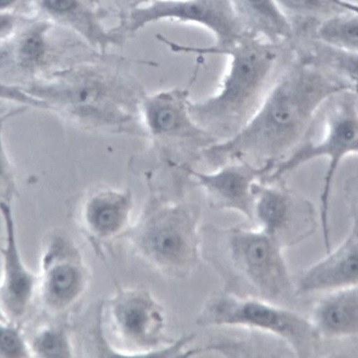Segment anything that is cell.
<instances>
[{
    "label": "cell",
    "instance_id": "cell-1",
    "mask_svg": "<svg viewBox=\"0 0 358 358\" xmlns=\"http://www.w3.org/2000/svg\"><path fill=\"white\" fill-rule=\"evenodd\" d=\"M347 91L352 92L338 77L298 55L248 124L201 153L212 169L244 162L273 171L305 141L325 104Z\"/></svg>",
    "mask_w": 358,
    "mask_h": 358
},
{
    "label": "cell",
    "instance_id": "cell-2",
    "mask_svg": "<svg viewBox=\"0 0 358 358\" xmlns=\"http://www.w3.org/2000/svg\"><path fill=\"white\" fill-rule=\"evenodd\" d=\"M292 43L275 44L247 32L233 46L215 55H227L229 64L220 87L213 96L190 101L195 123L216 143L229 139L250 120L268 91L284 52Z\"/></svg>",
    "mask_w": 358,
    "mask_h": 358
},
{
    "label": "cell",
    "instance_id": "cell-3",
    "mask_svg": "<svg viewBox=\"0 0 358 358\" xmlns=\"http://www.w3.org/2000/svg\"><path fill=\"white\" fill-rule=\"evenodd\" d=\"M282 246L256 227L201 228L203 259L220 275L224 291L270 301L289 286Z\"/></svg>",
    "mask_w": 358,
    "mask_h": 358
},
{
    "label": "cell",
    "instance_id": "cell-4",
    "mask_svg": "<svg viewBox=\"0 0 358 358\" xmlns=\"http://www.w3.org/2000/svg\"><path fill=\"white\" fill-rule=\"evenodd\" d=\"M358 96L350 91L332 97L323 107L301 145L273 169L268 180L284 176L317 159L326 158L328 166L322 192V215L327 216L329 198L337 172L345 159L358 155Z\"/></svg>",
    "mask_w": 358,
    "mask_h": 358
},
{
    "label": "cell",
    "instance_id": "cell-5",
    "mask_svg": "<svg viewBox=\"0 0 358 358\" xmlns=\"http://www.w3.org/2000/svg\"><path fill=\"white\" fill-rule=\"evenodd\" d=\"M201 217L200 209L191 203H170L155 209L139 229L143 252L166 275L186 280L203 260Z\"/></svg>",
    "mask_w": 358,
    "mask_h": 358
},
{
    "label": "cell",
    "instance_id": "cell-6",
    "mask_svg": "<svg viewBox=\"0 0 358 358\" xmlns=\"http://www.w3.org/2000/svg\"><path fill=\"white\" fill-rule=\"evenodd\" d=\"M202 327L245 329L282 339L296 351L308 336L306 322L295 313L273 301L227 291L213 294L196 318Z\"/></svg>",
    "mask_w": 358,
    "mask_h": 358
},
{
    "label": "cell",
    "instance_id": "cell-7",
    "mask_svg": "<svg viewBox=\"0 0 358 358\" xmlns=\"http://www.w3.org/2000/svg\"><path fill=\"white\" fill-rule=\"evenodd\" d=\"M164 20L201 26L215 36L210 48H192L174 43L176 52L210 55L235 45L247 33L232 0H153L131 10L127 29L136 32Z\"/></svg>",
    "mask_w": 358,
    "mask_h": 358
},
{
    "label": "cell",
    "instance_id": "cell-8",
    "mask_svg": "<svg viewBox=\"0 0 358 358\" xmlns=\"http://www.w3.org/2000/svg\"><path fill=\"white\" fill-rule=\"evenodd\" d=\"M185 171L205 190L213 208L236 212L253 222L256 187L272 170L231 162L210 171Z\"/></svg>",
    "mask_w": 358,
    "mask_h": 358
},
{
    "label": "cell",
    "instance_id": "cell-9",
    "mask_svg": "<svg viewBox=\"0 0 358 358\" xmlns=\"http://www.w3.org/2000/svg\"><path fill=\"white\" fill-rule=\"evenodd\" d=\"M190 101L187 92L180 89L157 95L148 103V120L155 134L176 143H193L203 151L216 141L193 120Z\"/></svg>",
    "mask_w": 358,
    "mask_h": 358
},
{
    "label": "cell",
    "instance_id": "cell-10",
    "mask_svg": "<svg viewBox=\"0 0 358 358\" xmlns=\"http://www.w3.org/2000/svg\"><path fill=\"white\" fill-rule=\"evenodd\" d=\"M255 193L253 222L282 247L289 244L300 214L310 206L289 189L273 182L259 183Z\"/></svg>",
    "mask_w": 358,
    "mask_h": 358
},
{
    "label": "cell",
    "instance_id": "cell-11",
    "mask_svg": "<svg viewBox=\"0 0 358 358\" xmlns=\"http://www.w3.org/2000/svg\"><path fill=\"white\" fill-rule=\"evenodd\" d=\"M34 6L54 23L71 29L91 46L105 49L120 44L117 34L107 31L90 5V0H33Z\"/></svg>",
    "mask_w": 358,
    "mask_h": 358
},
{
    "label": "cell",
    "instance_id": "cell-12",
    "mask_svg": "<svg viewBox=\"0 0 358 358\" xmlns=\"http://www.w3.org/2000/svg\"><path fill=\"white\" fill-rule=\"evenodd\" d=\"M119 322L127 334L142 345L150 348L152 357L163 342H171L165 336L166 315L164 307L146 293H139L117 307Z\"/></svg>",
    "mask_w": 358,
    "mask_h": 358
},
{
    "label": "cell",
    "instance_id": "cell-13",
    "mask_svg": "<svg viewBox=\"0 0 358 358\" xmlns=\"http://www.w3.org/2000/svg\"><path fill=\"white\" fill-rule=\"evenodd\" d=\"M232 2L247 32L275 44L294 43L292 24L276 0H232Z\"/></svg>",
    "mask_w": 358,
    "mask_h": 358
},
{
    "label": "cell",
    "instance_id": "cell-14",
    "mask_svg": "<svg viewBox=\"0 0 358 358\" xmlns=\"http://www.w3.org/2000/svg\"><path fill=\"white\" fill-rule=\"evenodd\" d=\"M357 282L358 250L348 247L308 271L300 286L304 291H311Z\"/></svg>",
    "mask_w": 358,
    "mask_h": 358
},
{
    "label": "cell",
    "instance_id": "cell-15",
    "mask_svg": "<svg viewBox=\"0 0 358 358\" xmlns=\"http://www.w3.org/2000/svg\"><path fill=\"white\" fill-rule=\"evenodd\" d=\"M299 55L330 71L358 96V53L338 50L313 38L299 43Z\"/></svg>",
    "mask_w": 358,
    "mask_h": 358
},
{
    "label": "cell",
    "instance_id": "cell-16",
    "mask_svg": "<svg viewBox=\"0 0 358 358\" xmlns=\"http://www.w3.org/2000/svg\"><path fill=\"white\" fill-rule=\"evenodd\" d=\"M294 30V42L311 38L318 24L345 8L338 0H276Z\"/></svg>",
    "mask_w": 358,
    "mask_h": 358
},
{
    "label": "cell",
    "instance_id": "cell-17",
    "mask_svg": "<svg viewBox=\"0 0 358 358\" xmlns=\"http://www.w3.org/2000/svg\"><path fill=\"white\" fill-rule=\"evenodd\" d=\"M6 221L7 245L2 250L6 269L4 297L10 308L18 313L22 312L29 300L34 280L20 261L15 240L13 221L8 216Z\"/></svg>",
    "mask_w": 358,
    "mask_h": 358
},
{
    "label": "cell",
    "instance_id": "cell-18",
    "mask_svg": "<svg viewBox=\"0 0 358 358\" xmlns=\"http://www.w3.org/2000/svg\"><path fill=\"white\" fill-rule=\"evenodd\" d=\"M53 24L48 19L31 22L20 28L16 35L5 43L13 46V51L22 65L31 66L41 64L51 48L50 35Z\"/></svg>",
    "mask_w": 358,
    "mask_h": 358
},
{
    "label": "cell",
    "instance_id": "cell-19",
    "mask_svg": "<svg viewBox=\"0 0 358 358\" xmlns=\"http://www.w3.org/2000/svg\"><path fill=\"white\" fill-rule=\"evenodd\" d=\"M317 26L311 38L328 46L358 53V11L345 8Z\"/></svg>",
    "mask_w": 358,
    "mask_h": 358
},
{
    "label": "cell",
    "instance_id": "cell-20",
    "mask_svg": "<svg viewBox=\"0 0 358 358\" xmlns=\"http://www.w3.org/2000/svg\"><path fill=\"white\" fill-rule=\"evenodd\" d=\"M317 320L322 329L335 335L358 331V294H347L326 301L318 310Z\"/></svg>",
    "mask_w": 358,
    "mask_h": 358
},
{
    "label": "cell",
    "instance_id": "cell-21",
    "mask_svg": "<svg viewBox=\"0 0 358 358\" xmlns=\"http://www.w3.org/2000/svg\"><path fill=\"white\" fill-rule=\"evenodd\" d=\"M79 275L71 264H63L53 268L49 275L48 289L55 302H66L71 299L78 289Z\"/></svg>",
    "mask_w": 358,
    "mask_h": 358
},
{
    "label": "cell",
    "instance_id": "cell-22",
    "mask_svg": "<svg viewBox=\"0 0 358 358\" xmlns=\"http://www.w3.org/2000/svg\"><path fill=\"white\" fill-rule=\"evenodd\" d=\"M90 211V221L101 234L113 232L120 225L123 217L122 205L106 199L94 203Z\"/></svg>",
    "mask_w": 358,
    "mask_h": 358
},
{
    "label": "cell",
    "instance_id": "cell-23",
    "mask_svg": "<svg viewBox=\"0 0 358 358\" xmlns=\"http://www.w3.org/2000/svg\"><path fill=\"white\" fill-rule=\"evenodd\" d=\"M37 352L45 357H67L69 353L65 337L59 332L48 331L39 337L35 344Z\"/></svg>",
    "mask_w": 358,
    "mask_h": 358
},
{
    "label": "cell",
    "instance_id": "cell-24",
    "mask_svg": "<svg viewBox=\"0 0 358 358\" xmlns=\"http://www.w3.org/2000/svg\"><path fill=\"white\" fill-rule=\"evenodd\" d=\"M0 347L1 355L6 357H20L25 354V348L18 334L10 328H3L0 331Z\"/></svg>",
    "mask_w": 358,
    "mask_h": 358
},
{
    "label": "cell",
    "instance_id": "cell-25",
    "mask_svg": "<svg viewBox=\"0 0 358 358\" xmlns=\"http://www.w3.org/2000/svg\"><path fill=\"white\" fill-rule=\"evenodd\" d=\"M20 17L15 12H1L0 18V34H1V43L10 41L20 30Z\"/></svg>",
    "mask_w": 358,
    "mask_h": 358
},
{
    "label": "cell",
    "instance_id": "cell-26",
    "mask_svg": "<svg viewBox=\"0 0 358 358\" xmlns=\"http://www.w3.org/2000/svg\"><path fill=\"white\" fill-rule=\"evenodd\" d=\"M21 2L22 0H0L1 12H15V9Z\"/></svg>",
    "mask_w": 358,
    "mask_h": 358
},
{
    "label": "cell",
    "instance_id": "cell-27",
    "mask_svg": "<svg viewBox=\"0 0 358 358\" xmlns=\"http://www.w3.org/2000/svg\"><path fill=\"white\" fill-rule=\"evenodd\" d=\"M126 6L131 8V10L153 1V0H120Z\"/></svg>",
    "mask_w": 358,
    "mask_h": 358
},
{
    "label": "cell",
    "instance_id": "cell-28",
    "mask_svg": "<svg viewBox=\"0 0 358 358\" xmlns=\"http://www.w3.org/2000/svg\"><path fill=\"white\" fill-rule=\"evenodd\" d=\"M341 4L358 8V0H338Z\"/></svg>",
    "mask_w": 358,
    "mask_h": 358
},
{
    "label": "cell",
    "instance_id": "cell-29",
    "mask_svg": "<svg viewBox=\"0 0 358 358\" xmlns=\"http://www.w3.org/2000/svg\"><path fill=\"white\" fill-rule=\"evenodd\" d=\"M342 5L343 6V4H342ZM343 6H344V7H345V8H350V9H353V10H357V11H358V8H357V7L350 6H345V5H344Z\"/></svg>",
    "mask_w": 358,
    "mask_h": 358
},
{
    "label": "cell",
    "instance_id": "cell-30",
    "mask_svg": "<svg viewBox=\"0 0 358 358\" xmlns=\"http://www.w3.org/2000/svg\"><path fill=\"white\" fill-rule=\"evenodd\" d=\"M90 1H91V2H93V1H94V0H90Z\"/></svg>",
    "mask_w": 358,
    "mask_h": 358
}]
</instances>
